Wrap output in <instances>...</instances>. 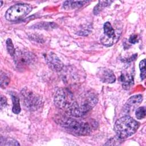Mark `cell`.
<instances>
[{
	"label": "cell",
	"mask_w": 146,
	"mask_h": 146,
	"mask_svg": "<svg viewBox=\"0 0 146 146\" xmlns=\"http://www.w3.org/2000/svg\"><path fill=\"white\" fill-rule=\"evenodd\" d=\"M10 82V79L8 77V76L2 72V71H1V86L2 87H6L8 84Z\"/></svg>",
	"instance_id": "e0dca14e"
},
{
	"label": "cell",
	"mask_w": 146,
	"mask_h": 146,
	"mask_svg": "<svg viewBox=\"0 0 146 146\" xmlns=\"http://www.w3.org/2000/svg\"><path fill=\"white\" fill-rule=\"evenodd\" d=\"M0 145H19V144L17 141L13 139L3 138V137H1Z\"/></svg>",
	"instance_id": "5bb4252c"
},
{
	"label": "cell",
	"mask_w": 146,
	"mask_h": 146,
	"mask_svg": "<svg viewBox=\"0 0 146 146\" xmlns=\"http://www.w3.org/2000/svg\"><path fill=\"white\" fill-rule=\"evenodd\" d=\"M139 123L129 116H124L115 123L114 131L120 139H124L133 135L139 127Z\"/></svg>",
	"instance_id": "6da1fadb"
},
{
	"label": "cell",
	"mask_w": 146,
	"mask_h": 146,
	"mask_svg": "<svg viewBox=\"0 0 146 146\" xmlns=\"http://www.w3.org/2000/svg\"><path fill=\"white\" fill-rule=\"evenodd\" d=\"M143 97L141 95H136L131 96L126 102L124 106V111L129 112L135 110L141 103Z\"/></svg>",
	"instance_id": "30bf717a"
},
{
	"label": "cell",
	"mask_w": 146,
	"mask_h": 146,
	"mask_svg": "<svg viewBox=\"0 0 146 146\" xmlns=\"http://www.w3.org/2000/svg\"><path fill=\"white\" fill-rule=\"evenodd\" d=\"M75 101V98L73 94L67 89L59 88L55 94V104L59 108L65 111L68 114L71 111Z\"/></svg>",
	"instance_id": "3957f363"
},
{
	"label": "cell",
	"mask_w": 146,
	"mask_h": 146,
	"mask_svg": "<svg viewBox=\"0 0 146 146\" xmlns=\"http://www.w3.org/2000/svg\"><path fill=\"white\" fill-rule=\"evenodd\" d=\"M119 81L120 82L122 87L125 90H129L133 84V76L132 73L129 72L128 71H123L119 78Z\"/></svg>",
	"instance_id": "8fae6325"
},
{
	"label": "cell",
	"mask_w": 146,
	"mask_h": 146,
	"mask_svg": "<svg viewBox=\"0 0 146 146\" xmlns=\"http://www.w3.org/2000/svg\"><path fill=\"white\" fill-rule=\"evenodd\" d=\"M6 47H7V50L8 52L10 54L11 56H13L15 54V49L14 47V44L12 42V40L11 39H7L6 40Z\"/></svg>",
	"instance_id": "2e32d148"
},
{
	"label": "cell",
	"mask_w": 146,
	"mask_h": 146,
	"mask_svg": "<svg viewBox=\"0 0 146 146\" xmlns=\"http://www.w3.org/2000/svg\"><path fill=\"white\" fill-rule=\"evenodd\" d=\"M145 60L143 59L142 60L139 64V68L141 71L140 74V77L142 80L144 79L145 78Z\"/></svg>",
	"instance_id": "d6986e66"
},
{
	"label": "cell",
	"mask_w": 146,
	"mask_h": 146,
	"mask_svg": "<svg viewBox=\"0 0 146 146\" xmlns=\"http://www.w3.org/2000/svg\"><path fill=\"white\" fill-rule=\"evenodd\" d=\"M136 117L138 119H143L145 117V108L144 107H141L136 111Z\"/></svg>",
	"instance_id": "ac0fdd59"
},
{
	"label": "cell",
	"mask_w": 146,
	"mask_h": 146,
	"mask_svg": "<svg viewBox=\"0 0 146 146\" xmlns=\"http://www.w3.org/2000/svg\"><path fill=\"white\" fill-rule=\"evenodd\" d=\"M46 61L49 67L55 71H60L63 67V64L60 59L53 52H50L46 56Z\"/></svg>",
	"instance_id": "ba28073f"
},
{
	"label": "cell",
	"mask_w": 146,
	"mask_h": 146,
	"mask_svg": "<svg viewBox=\"0 0 146 146\" xmlns=\"http://www.w3.org/2000/svg\"><path fill=\"white\" fill-rule=\"evenodd\" d=\"M58 123L68 131L77 135L84 136L88 135L91 131V128L88 123L78 121L67 116H59L57 118Z\"/></svg>",
	"instance_id": "7a4b0ae2"
},
{
	"label": "cell",
	"mask_w": 146,
	"mask_h": 146,
	"mask_svg": "<svg viewBox=\"0 0 146 146\" xmlns=\"http://www.w3.org/2000/svg\"><path fill=\"white\" fill-rule=\"evenodd\" d=\"M14 60L18 68H26L35 60V55L29 51L17 50L14 55Z\"/></svg>",
	"instance_id": "52a82bcc"
},
{
	"label": "cell",
	"mask_w": 146,
	"mask_h": 146,
	"mask_svg": "<svg viewBox=\"0 0 146 146\" xmlns=\"http://www.w3.org/2000/svg\"><path fill=\"white\" fill-rule=\"evenodd\" d=\"M21 95L25 106L29 110L35 111L43 104L42 98L26 87L22 90Z\"/></svg>",
	"instance_id": "277c9868"
},
{
	"label": "cell",
	"mask_w": 146,
	"mask_h": 146,
	"mask_svg": "<svg viewBox=\"0 0 146 146\" xmlns=\"http://www.w3.org/2000/svg\"><path fill=\"white\" fill-rule=\"evenodd\" d=\"M137 35H132L130 36L129 39V42L132 44H135L137 42L138 39H137Z\"/></svg>",
	"instance_id": "44dd1931"
},
{
	"label": "cell",
	"mask_w": 146,
	"mask_h": 146,
	"mask_svg": "<svg viewBox=\"0 0 146 146\" xmlns=\"http://www.w3.org/2000/svg\"><path fill=\"white\" fill-rule=\"evenodd\" d=\"M88 2V1H66L63 3V7L65 10H72L76 8H79Z\"/></svg>",
	"instance_id": "7c38bea8"
},
{
	"label": "cell",
	"mask_w": 146,
	"mask_h": 146,
	"mask_svg": "<svg viewBox=\"0 0 146 146\" xmlns=\"http://www.w3.org/2000/svg\"><path fill=\"white\" fill-rule=\"evenodd\" d=\"M96 75L103 83H113L116 80V77L113 72L107 68H100Z\"/></svg>",
	"instance_id": "9c48e42d"
},
{
	"label": "cell",
	"mask_w": 146,
	"mask_h": 146,
	"mask_svg": "<svg viewBox=\"0 0 146 146\" xmlns=\"http://www.w3.org/2000/svg\"><path fill=\"white\" fill-rule=\"evenodd\" d=\"M11 97L13 102V112L15 114H18L21 112L19 99L15 92L11 93Z\"/></svg>",
	"instance_id": "4fadbf2b"
},
{
	"label": "cell",
	"mask_w": 146,
	"mask_h": 146,
	"mask_svg": "<svg viewBox=\"0 0 146 146\" xmlns=\"http://www.w3.org/2000/svg\"><path fill=\"white\" fill-rule=\"evenodd\" d=\"M7 104V99L3 95L1 96V109H2Z\"/></svg>",
	"instance_id": "ffe728a7"
},
{
	"label": "cell",
	"mask_w": 146,
	"mask_h": 146,
	"mask_svg": "<svg viewBox=\"0 0 146 146\" xmlns=\"http://www.w3.org/2000/svg\"><path fill=\"white\" fill-rule=\"evenodd\" d=\"M31 5L26 3H18L10 7L6 12L5 18L9 21H15L27 15L31 10Z\"/></svg>",
	"instance_id": "5b68a950"
},
{
	"label": "cell",
	"mask_w": 146,
	"mask_h": 146,
	"mask_svg": "<svg viewBox=\"0 0 146 146\" xmlns=\"http://www.w3.org/2000/svg\"><path fill=\"white\" fill-rule=\"evenodd\" d=\"M103 30L104 34L100 38V42L104 46H111L119 39L121 29L119 27L115 30L110 22H107L104 25Z\"/></svg>",
	"instance_id": "8992f818"
},
{
	"label": "cell",
	"mask_w": 146,
	"mask_h": 146,
	"mask_svg": "<svg viewBox=\"0 0 146 146\" xmlns=\"http://www.w3.org/2000/svg\"><path fill=\"white\" fill-rule=\"evenodd\" d=\"M112 1H99L98 4L95 7L94 9V13L95 14H98L104 7L108 6L112 3Z\"/></svg>",
	"instance_id": "9a60e30c"
}]
</instances>
